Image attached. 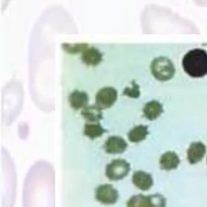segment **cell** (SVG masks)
<instances>
[{
    "mask_svg": "<svg viewBox=\"0 0 207 207\" xmlns=\"http://www.w3.org/2000/svg\"><path fill=\"white\" fill-rule=\"evenodd\" d=\"M132 182L134 186L142 191H147L154 184L151 175L144 171H136L133 173Z\"/></svg>",
    "mask_w": 207,
    "mask_h": 207,
    "instance_id": "9",
    "label": "cell"
},
{
    "mask_svg": "<svg viewBox=\"0 0 207 207\" xmlns=\"http://www.w3.org/2000/svg\"><path fill=\"white\" fill-rule=\"evenodd\" d=\"M126 207H166V199L159 194H137L127 201Z\"/></svg>",
    "mask_w": 207,
    "mask_h": 207,
    "instance_id": "3",
    "label": "cell"
},
{
    "mask_svg": "<svg viewBox=\"0 0 207 207\" xmlns=\"http://www.w3.org/2000/svg\"><path fill=\"white\" fill-rule=\"evenodd\" d=\"M106 132L99 122L97 123H86L84 128V134L91 139H95L101 137V135Z\"/></svg>",
    "mask_w": 207,
    "mask_h": 207,
    "instance_id": "16",
    "label": "cell"
},
{
    "mask_svg": "<svg viewBox=\"0 0 207 207\" xmlns=\"http://www.w3.org/2000/svg\"><path fill=\"white\" fill-rule=\"evenodd\" d=\"M68 100L70 103V107L79 110L80 108L84 109V108L87 107L88 101H89V96L84 91L74 90L69 95Z\"/></svg>",
    "mask_w": 207,
    "mask_h": 207,
    "instance_id": "11",
    "label": "cell"
},
{
    "mask_svg": "<svg viewBox=\"0 0 207 207\" xmlns=\"http://www.w3.org/2000/svg\"><path fill=\"white\" fill-rule=\"evenodd\" d=\"M62 47L64 51L70 54H76L79 53H83L84 51L88 48V45L87 43H76V44H69L63 43Z\"/></svg>",
    "mask_w": 207,
    "mask_h": 207,
    "instance_id": "17",
    "label": "cell"
},
{
    "mask_svg": "<svg viewBox=\"0 0 207 207\" xmlns=\"http://www.w3.org/2000/svg\"><path fill=\"white\" fill-rule=\"evenodd\" d=\"M130 171V164L125 160L117 159L107 164L105 174L110 180H120L127 177Z\"/></svg>",
    "mask_w": 207,
    "mask_h": 207,
    "instance_id": "4",
    "label": "cell"
},
{
    "mask_svg": "<svg viewBox=\"0 0 207 207\" xmlns=\"http://www.w3.org/2000/svg\"><path fill=\"white\" fill-rule=\"evenodd\" d=\"M144 116L147 117L148 120L154 121L157 119L160 116L164 108L163 105L160 102L157 100H151L150 102H147L143 107Z\"/></svg>",
    "mask_w": 207,
    "mask_h": 207,
    "instance_id": "14",
    "label": "cell"
},
{
    "mask_svg": "<svg viewBox=\"0 0 207 207\" xmlns=\"http://www.w3.org/2000/svg\"><path fill=\"white\" fill-rule=\"evenodd\" d=\"M206 153V147L201 142H194L187 150L188 161L191 164H196L201 161Z\"/></svg>",
    "mask_w": 207,
    "mask_h": 207,
    "instance_id": "8",
    "label": "cell"
},
{
    "mask_svg": "<svg viewBox=\"0 0 207 207\" xmlns=\"http://www.w3.org/2000/svg\"><path fill=\"white\" fill-rule=\"evenodd\" d=\"M148 135V127L144 125H138L134 127L129 133L128 138L132 142H139L143 141Z\"/></svg>",
    "mask_w": 207,
    "mask_h": 207,
    "instance_id": "15",
    "label": "cell"
},
{
    "mask_svg": "<svg viewBox=\"0 0 207 207\" xmlns=\"http://www.w3.org/2000/svg\"><path fill=\"white\" fill-rule=\"evenodd\" d=\"M122 94L130 98H138L140 96L139 85L135 81L133 80L131 82V86H127L125 87Z\"/></svg>",
    "mask_w": 207,
    "mask_h": 207,
    "instance_id": "18",
    "label": "cell"
},
{
    "mask_svg": "<svg viewBox=\"0 0 207 207\" xmlns=\"http://www.w3.org/2000/svg\"><path fill=\"white\" fill-rule=\"evenodd\" d=\"M81 115L88 123H97L103 118V112L96 104L87 105L82 109Z\"/></svg>",
    "mask_w": 207,
    "mask_h": 207,
    "instance_id": "13",
    "label": "cell"
},
{
    "mask_svg": "<svg viewBox=\"0 0 207 207\" xmlns=\"http://www.w3.org/2000/svg\"><path fill=\"white\" fill-rule=\"evenodd\" d=\"M180 163V160L177 153L174 151H167L161 155L160 165L162 170L172 171L177 168Z\"/></svg>",
    "mask_w": 207,
    "mask_h": 207,
    "instance_id": "12",
    "label": "cell"
},
{
    "mask_svg": "<svg viewBox=\"0 0 207 207\" xmlns=\"http://www.w3.org/2000/svg\"><path fill=\"white\" fill-rule=\"evenodd\" d=\"M117 100V91L113 87H103L96 95V104L101 109L112 107Z\"/></svg>",
    "mask_w": 207,
    "mask_h": 207,
    "instance_id": "6",
    "label": "cell"
},
{
    "mask_svg": "<svg viewBox=\"0 0 207 207\" xmlns=\"http://www.w3.org/2000/svg\"><path fill=\"white\" fill-rule=\"evenodd\" d=\"M206 161H207V160H206Z\"/></svg>",
    "mask_w": 207,
    "mask_h": 207,
    "instance_id": "19",
    "label": "cell"
},
{
    "mask_svg": "<svg viewBox=\"0 0 207 207\" xmlns=\"http://www.w3.org/2000/svg\"><path fill=\"white\" fill-rule=\"evenodd\" d=\"M150 70L154 77L160 81L170 80L176 72L173 62L166 57H158L153 59L150 63Z\"/></svg>",
    "mask_w": 207,
    "mask_h": 207,
    "instance_id": "2",
    "label": "cell"
},
{
    "mask_svg": "<svg viewBox=\"0 0 207 207\" xmlns=\"http://www.w3.org/2000/svg\"><path fill=\"white\" fill-rule=\"evenodd\" d=\"M103 54L95 47H88L82 53L81 60L88 67H96L102 62Z\"/></svg>",
    "mask_w": 207,
    "mask_h": 207,
    "instance_id": "10",
    "label": "cell"
},
{
    "mask_svg": "<svg viewBox=\"0 0 207 207\" xmlns=\"http://www.w3.org/2000/svg\"><path fill=\"white\" fill-rule=\"evenodd\" d=\"M185 73L193 78H201L207 74V52L202 49L189 50L182 59Z\"/></svg>",
    "mask_w": 207,
    "mask_h": 207,
    "instance_id": "1",
    "label": "cell"
},
{
    "mask_svg": "<svg viewBox=\"0 0 207 207\" xmlns=\"http://www.w3.org/2000/svg\"><path fill=\"white\" fill-rule=\"evenodd\" d=\"M95 197L100 203L110 206L117 202L119 198V193L112 184H104L96 188Z\"/></svg>",
    "mask_w": 207,
    "mask_h": 207,
    "instance_id": "5",
    "label": "cell"
},
{
    "mask_svg": "<svg viewBox=\"0 0 207 207\" xmlns=\"http://www.w3.org/2000/svg\"><path fill=\"white\" fill-rule=\"evenodd\" d=\"M128 144L123 138L120 136H110L104 144V150L108 154H122L125 151Z\"/></svg>",
    "mask_w": 207,
    "mask_h": 207,
    "instance_id": "7",
    "label": "cell"
}]
</instances>
